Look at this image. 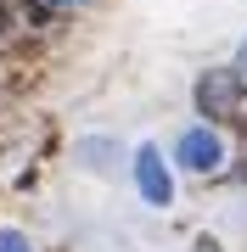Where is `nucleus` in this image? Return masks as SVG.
I'll list each match as a JSON object with an SVG mask.
<instances>
[{"mask_svg": "<svg viewBox=\"0 0 247 252\" xmlns=\"http://www.w3.org/2000/svg\"><path fill=\"white\" fill-rule=\"evenodd\" d=\"M51 6H79V0H51Z\"/></svg>", "mask_w": 247, "mask_h": 252, "instance_id": "obj_6", "label": "nucleus"}, {"mask_svg": "<svg viewBox=\"0 0 247 252\" xmlns=\"http://www.w3.org/2000/svg\"><path fill=\"white\" fill-rule=\"evenodd\" d=\"M135 180H141V196H146L152 207H163L174 196V185H169V168H163V157L152 152V146H141L135 152Z\"/></svg>", "mask_w": 247, "mask_h": 252, "instance_id": "obj_2", "label": "nucleus"}, {"mask_svg": "<svg viewBox=\"0 0 247 252\" xmlns=\"http://www.w3.org/2000/svg\"><path fill=\"white\" fill-rule=\"evenodd\" d=\"M197 107L208 112V118H230L242 107V73H230V67H213L208 79L197 84Z\"/></svg>", "mask_w": 247, "mask_h": 252, "instance_id": "obj_1", "label": "nucleus"}, {"mask_svg": "<svg viewBox=\"0 0 247 252\" xmlns=\"http://www.w3.org/2000/svg\"><path fill=\"white\" fill-rule=\"evenodd\" d=\"M0 252H28V241H23L17 230H0Z\"/></svg>", "mask_w": 247, "mask_h": 252, "instance_id": "obj_4", "label": "nucleus"}, {"mask_svg": "<svg viewBox=\"0 0 247 252\" xmlns=\"http://www.w3.org/2000/svg\"><path fill=\"white\" fill-rule=\"evenodd\" d=\"M197 247H202V252H213V241H197Z\"/></svg>", "mask_w": 247, "mask_h": 252, "instance_id": "obj_7", "label": "nucleus"}, {"mask_svg": "<svg viewBox=\"0 0 247 252\" xmlns=\"http://www.w3.org/2000/svg\"><path fill=\"white\" fill-rule=\"evenodd\" d=\"M236 67H242V73H247V45H242V62H236Z\"/></svg>", "mask_w": 247, "mask_h": 252, "instance_id": "obj_5", "label": "nucleus"}, {"mask_svg": "<svg viewBox=\"0 0 247 252\" xmlns=\"http://www.w3.org/2000/svg\"><path fill=\"white\" fill-rule=\"evenodd\" d=\"M219 135L213 129H185L180 135V162L185 168H197V174H208V168H219Z\"/></svg>", "mask_w": 247, "mask_h": 252, "instance_id": "obj_3", "label": "nucleus"}]
</instances>
